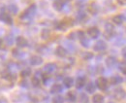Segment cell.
<instances>
[{
	"mask_svg": "<svg viewBox=\"0 0 126 103\" xmlns=\"http://www.w3.org/2000/svg\"><path fill=\"white\" fill-rule=\"evenodd\" d=\"M35 13H36V5L32 4L20 15L19 18L21 21H27V20H30L32 17L35 15Z\"/></svg>",
	"mask_w": 126,
	"mask_h": 103,
	"instance_id": "6da1fadb",
	"label": "cell"
},
{
	"mask_svg": "<svg viewBox=\"0 0 126 103\" xmlns=\"http://www.w3.org/2000/svg\"><path fill=\"white\" fill-rule=\"evenodd\" d=\"M73 24V21L71 19H64L63 21H59L57 24H56V29L58 30H66L67 27L71 26Z\"/></svg>",
	"mask_w": 126,
	"mask_h": 103,
	"instance_id": "7a4b0ae2",
	"label": "cell"
},
{
	"mask_svg": "<svg viewBox=\"0 0 126 103\" xmlns=\"http://www.w3.org/2000/svg\"><path fill=\"white\" fill-rule=\"evenodd\" d=\"M96 87L101 90H106L108 88V80L104 77H100L96 81Z\"/></svg>",
	"mask_w": 126,
	"mask_h": 103,
	"instance_id": "3957f363",
	"label": "cell"
},
{
	"mask_svg": "<svg viewBox=\"0 0 126 103\" xmlns=\"http://www.w3.org/2000/svg\"><path fill=\"white\" fill-rule=\"evenodd\" d=\"M114 35V27L113 25L108 22L105 24V37L108 38V39H110L112 36Z\"/></svg>",
	"mask_w": 126,
	"mask_h": 103,
	"instance_id": "277c9868",
	"label": "cell"
},
{
	"mask_svg": "<svg viewBox=\"0 0 126 103\" xmlns=\"http://www.w3.org/2000/svg\"><path fill=\"white\" fill-rule=\"evenodd\" d=\"M93 50L95 52H103V51L107 50V44L103 40L97 41L93 46Z\"/></svg>",
	"mask_w": 126,
	"mask_h": 103,
	"instance_id": "5b68a950",
	"label": "cell"
},
{
	"mask_svg": "<svg viewBox=\"0 0 126 103\" xmlns=\"http://www.w3.org/2000/svg\"><path fill=\"white\" fill-rule=\"evenodd\" d=\"M113 94H114V97H115L116 99H118V100L124 99L126 96L125 90H124L122 88H116V89H114Z\"/></svg>",
	"mask_w": 126,
	"mask_h": 103,
	"instance_id": "8992f818",
	"label": "cell"
},
{
	"mask_svg": "<svg viewBox=\"0 0 126 103\" xmlns=\"http://www.w3.org/2000/svg\"><path fill=\"white\" fill-rule=\"evenodd\" d=\"M87 34H88V36H89L90 38L96 39V38L99 36V34H100V30L98 29L96 26H92V27H89V28H88Z\"/></svg>",
	"mask_w": 126,
	"mask_h": 103,
	"instance_id": "52a82bcc",
	"label": "cell"
},
{
	"mask_svg": "<svg viewBox=\"0 0 126 103\" xmlns=\"http://www.w3.org/2000/svg\"><path fill=\"white\" fill-rule=\"evenodd\" d=\"M0 21L3 22H6L8 24H12L13 23V20L11 18V16L8 13H1L0 14Z\"/></svg>",
	"mask_w": 126,
	"mask_h": 103,
	"instance_id": "ba28073f",
	"label": "cell"
},
{
	"mask_svg": "<svg viewBox=\"0 0 126 103\" xmlns=\"http://www.w3.org/2000/svg\"><path fill=\"white\" fill-rule=\"evenodd\" d=\"M30 63L34 66H38L41 65L43 63V59L39 56H32L30 58Z\"/></svg>",
	"mask_w": 126,
	"mask_h": 103,
	"instance_id": "9c48e42d",
	"label": "cell"
},
{
	"mask_svg": "<svg viewBox=\"0 0 126 103\" xmlns=\"http://www.w3.org/2000/svg\"><path fill=\"white\" fill-rule=\"evenodd\" d=\"M87 10H88V12H89L91 15H96V14L98 13V11H99V7H98L97 3L92 2V3H90V4L88 5Z\"/></svg>",
	"mask_w": 126,
	"mask_h": 103,
	"instance_id": "30bf717a",
	"label": "cell"
},
{
	"mask_svg": "<svg viewBox=\"0 0 126 103\" xmlns=\"http://www.w3.org/2000/svg\"><path fill=\"white\" fill-rule=\"evenodd\" d=\"M16 45L19 47V48H24L28 45V41L23 37V36H18L16 40Z\"/></svg>",
	"mask_w": 126,
	"mask_h": 103,
	"instance_id": "8fae6325",
	"label": "cell"
},
{
	"mask_svg": "<svg viewBox=\"0 0 126 103\" xmlns=\"http://www.w3.org/2000/svg\"><path fill=\"white\" fill-rule=\"evenodd\" d=\"M110 82L111 85H118L123 82V78L119 75H114L110 79Z\"/></svg>",
	"mask_w": 126,
	"mask_h": 103,
	"instance_id": "7c38bea8",
	"label": "cell"
},
{
	"mask_svg": "<svg viewBox=\"0 0 126 103\" xmlns=\"http://www.w3.org/2000/svg\"><path fill=\"white\" fill-rule=\"evenodd\" d=\"M55 54H56V56L59 57V58H64V57H66V55H67V51H66V49H65L64 47L58 46V47L56 48V50H55Z\"/></svg>",
	"mask_w": 126,
	"mask_h": 103,
	"instance_id": "4fadbf2b",
	"label": "cell"
},
{
	"mask_svg": "<svg viewBox=\"0 0 126 103\" xmlns=\"http://www.w3.org/2000/svg\"><path fill=\"white\" fill-rule=\"evenodd\" d=\"M66 98H67V100L70 101V102L76 101V100H77V93H76V91H74V90L68 91L67 94H66Z\"/></svg>",
	"mask_w": 126,
	"mask_h": 103,
	"instance_id": "5bb4252c",
	"label": "cell"
},
{
	"mask_svg": "<svg viewBox=\"0 0 126 103\" xmlns=\"http://www.w3.org/2000/svg\"><path fill=\"white\" fill-rule=\"evenodd\" d=\"M116 62H117V59L116 58H114V57H108L107 59H106V65L108 66V67H113L115 64H116Z\"/></svg>",
	"mask_w": 126,
	"mask_h": 103,
	"instance_id": "9a60e30c",
	"label": "cell"
},
{
	"mask_svg": "<svg viewBox=\"0 0 126 103\" xmlns=\"http://www.w3.org/2000/svg\"><path fill=\"white\" fill-rule=\"evenodd\" d=\"M56 69V64L55 63H47L45 65V67H44V70L46 71V73H52L54 70Z\"/></svg>",
	"mask_w": 126,
	"mask_h": 103,
	"instance_id": "2e32d148",
	"label": "cell"
},
{
	"mask_svg": "<svg viewBox=\"0 0 126 103\" xmlns=\"http://www.w3.org/2000/svg\"><path fill=\"white\" fill-rule=\"evenodd\" d=\"M63 87L60 84H54L51 88H50V93H59L62 92Z\"/></svg>",
	"mask_w": 126,
	"mask_h": 103,
	"instance_id": "e0dca14e",
	"label": "cell"
},
{
	"mask_svg": "<svg viewBox=\"0 0 126 103\" xmlns=\"http://www.w3.org/2000/svg\"><path fill=\"white\" fill-rule=\"evenodd\" d=\"M52 6H53V8L56 11H61L63 9V7H64V2H63L62 0H55L53 2Z\"/></svg>",
	"mask_w": 126,
	"mask_h": 103,
	"instance_id": "ac0fdd59",
	"label": "cell"
},
{
	"mask_svg": "<svg viewBox=\"0 0 126 103\" xmlns=\"http://www.w3.org/2000/svg\"><path fill=\"white\" fill-rule=\"evenodd\" d=\"M63 84L66 88H71L74 85V79L72 77H66L63 79Z\"/></svg>",
	"mask_w": 126,
	"mask_h": 103,
	"instance_id": "d6986e66",
	"label": "cell"
},
{
	"mask_svg": "<svg viewBox=\"0 0 126 103\" xmlns=\"http://www.w3.org/2000/svg\"><path fill=\"white\" fill-rule=\"evenodd\" d=\"M104 100H105L104 96L100 93H96L92 97V102L93 103H104Z\"/></svg>",
	"mask_w": 126,
	"mask_h": 103,
	"instance_id": "ffe728a7",
	"label": "cell"
},
{
	"mask_svg": "<svg viewBox=\"0 0 126 103\" xmlns=\"http://www.w3.org/2000/svg\"><path fill=\"white\" fill-rule=\"evenodd\" d=\"M123 16L122 15H115L112 17V21H113V23H115V24H117V25H120V24H122V22H123Z\"/></svg>",
	"mask_w": 126,
	"mask_h": 103,
	"instance_id": "44dd1931",
	"label": "cell"
},
{
	"mask_svg": "<svg viewBox=\"0 0 126 103\" xmlns=\"http://www.w3.org/2000/svg\"><path fill=\"white\" fill-rule=\"evenodd\" d=\"M84 85H85V78L84 77H79L76 81V88H81L84 87Z\"/></svg>",
	"mask_w": 126,
	"mask_h": 103,
	"instance_id": "7402d4cb",
	"label": "cell"
},
{
	"mask_svg": "<svg viewBox=\"0 0 126 103\" xmlns=\"http://www.w3.org/2000/svg\"><path fill=\"white\" fill-rule=\"evenodd\" d=\"M86 91L88 92V93H93L95 91V89H96V85H95L94 83H92V82H90V83H88L87 85H86Z\"/></svg>",
	"mask_w": 126,
	"mask_h": 103,
	"instance_id": "603a6c76",
	"label": "cell"
},
{
	"mask_svg": "<svg viewBox=\"0 0 126 103\" xmlns=\"http://www.w3.org/2000/svg\"><path fill=\"white\" fill-rule=\"evenodd\" d=\"M2 78L5 79V80H8V81H10V82H12V81H15V80H16V75H13V74H11V73H3Z\"/></svg>",
	"mask_w": 126,
	"mask_h": 103,
	"instance_id": "cb8c5ba5",
	"label": "cell"
},
{
	"mask_svg": "<svg viewBox=\"0 0 126 103\" xmlns=\"http://www.w3.org/2000/svg\"><path fill=\"white\" fill-rule=\"evenodd\" d=\"M31 83H32V85H33V87L38 88V87L40 86V84H41V81H40V79H39L37 76H34V77H32Z\"/></svg>",
	"mask_w": 126,
	"mask_h": 103,
	"instance_id": "d4e9b609",
	"label": "cell"
},
{
	"mask_svg": "<svg viewBox=\"0 0 126 103\" xmlns=\"http://www.w3.org/2000/svg\"><path fill=\"white\" fill-rule=\"evenodd\" d=\"M80 44H81L82 47H84V48H88V47H89V44H90V42H89V40H88L85 36H83V37L80 38Z\"/></svg>",
	"mask_w": 126,
	"mask_h": 103,
	"instance_id": "484cf974",
	"label": "cell"
},
{
	"mask_svg": "<svg viewBox=\"0 0 126 103\" xmlns=\"http://www.w3.org/2000/svg\"><path fill=\"white\" fill-rule=\"evenodd\" d=\"M31 75V69L30 68H24L21 72H20V76L22 77V78H26V77H28V76H30Z\"/></svg>",
	"mask_w": 126,
	"mask_h": 103,
	"instance_id": "4316f807",
	"label": "cell"
},
{
	"mask_svg": "<svg viewBox=\"0 0 126 103\" xmlns=\"http://www.w3.org/2000/svg\"><path fill=\"white\" fill-rule=\"evenodd\" d=\"M81 58L84 59V60H89L93 58V54L92 53H89V52H84L82 55H81Z\"/></svg>",
	"mask_w": 126,
	"mask_h": 103,
	"instance_id": "83f0119b",
	"label": "cell"
},
{
	"mask_svg": "<svg viewBox=\"0 0 126 103\" xmlns=\"http://www.w3.org/2000/svg\"><path fill=\"white\" fill-rule=\"evenodd\" d=\"M89 98L85 93H80L79 95V102L80 103H88Z\"/></svg>",
	"mask_w": 126,
	"mask_h": 103,
	"instance_id": "f1b7e54d",
	"label": "cell"
},
{
	"mask_svg": "<svg viewBox=\"0 0 126 103\" xmlns=\"http://www.w3.org/2000/svg\"><path fill=\"white\" fill-rule=\"evenodd\" d=\"M52 103H64V97L61 95H56L52 98Z\"/></svg>",
	"mask_w": 126,
	"mask_h": 103,
	"instance_id": "f546056e",
	"label": "cell"
},
{
	"mask_svg": "<svg viewBox=\"0 0 126 103\" xmlns=\"http://www.w3.org/2000/svg\"><path fill=\"white\" fill-rule=\"evenodd\" d=\"M8 9H9L10 13H12V14H14V15L17 14V11H18V9H17L16 5H15V4H12V5H10V6L8 7Z\"/></svg>",
	"mask_w": 126,
	"mask_h": 103,
	"instance_id": "4dcf8cb0",
	"label": "cell"
},
{
	"mask_svg": "<svg viewBox=\"0 0 126 103\" xmlns=\"http://www.w3.org/2000/svg\"><path fill=\"white\" fill-rule=\"evenodd\" d=\"M49 35H50V31L48 29H43L42 33H41L42 39H47L49 37Z\"/></svg>",
	"mask_w": 126,
	"mask_h": 103,
	"instance_id": "1f68e13d",
	"label": "cell"
},
{
	"mask_svg": "<svg viewBox=\"0 0 126 103\" xmlns=\"http://www.w3.org/2000/svg\"><path fill=\"white\" fill-rule=\"evenodd\" d=\"M49 79H50V74H48V73L42 74V80H43V83H44L45 85L47 84V82L49 81Z\"/></svg>",
	"mask_w": 126,
	"mask_h": 103,
	"instance_id": "d6a6232c",
	"label": "cell"
},
{
	"mask_svg": "<svg viewBox=\"0 0 126 103\" xmlns=\"http://www.w3.org/2000/svg\"><path fill=\"white\" fill-rule=\"evenodd\" d=\"M86 14L85 13H82V12H80V13H79L78 14V16H77V19H78V21H83L84 20H86Z\"/></svg>",
	"mask_w": 126,
	"mask_h": 103,
	"instance_id": "836d02e7",
	"label": "cell"
},
{
	"mask_svg": "<svg viewBox=\"0 0 126 103\" xmlns=\"http://www.w3.org/2000/svg\"><path fill=\"white\" fill-rule=\"evenodd\" d=\"M119 70L121 71V73H123L124 75H126V62L122 61L119 64Z\"/></svg>",
	"mask_w": 126,
	"mask_h": 103,
	"instance_id": "e575fe53",
	"label": "cell"
},
{
	"mask_svg": "<svg viewBox=\"0 0 126 103\" xmlns=\"http://www.w3.org/2000/svg\"><path fill=\"white\" fill-rule=\"evenodd\" d=\"M75 35H77V33H75V32H71L69 35H68V38L69 39H71V40H74L75 38H76V36Z\"/></svg>",
	"mask_w": 126,
	"mask_h": 103,
	"instance_id": "d590c367",
	"label": "cell"
},
{
	"mask_svg": "<svg viewBox=\"0 0 126 103\" xmlns=\"http://www.w3.org/2000/svg\"><path fill=\"white\" fill-rule=\"evenodd\" d=\"M118 2V4H120L121 6H126V0H116Z\"/></svg>",
	"mask_w": 126,
	"mask_h": 103,
	"instance_id": "8d00e7d4",
	"label": "cell"
},
{
	"mask_svg": "<svg viewBox=\"0 0 126 103\" xmlns=\"http://www.w3.org/2000/svg\"><path fill=\"white\" fill-rule=\"evenodd\" d=\"M0 103H8V101H7V99L5 97H1L0 98Z\"/></svg>",
	"mask_w": 126,
	"mask_h": 103,
	"instance_id": "74e56055",
	"label": "cell"
},
{
	"mask_svg": "<svg viewBox=\"0 0 126 103\" xmlns=\"http://www.w3.org/2000/svg\"><path fill=\"white\" fill-rule=\"evenodd\" d=\"M66 1H71V0H66Z\"/></svg>",
	"mask_w": 126,
	"mask_h": 103,
	"instance_id": "f35d334b",
	"label": "cell"
}]
</instances>
